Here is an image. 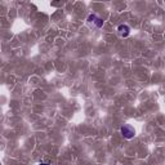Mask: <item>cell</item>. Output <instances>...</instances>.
Wrapping results in <instances>:
<instances>
[{
	"instance_id": "cell-4",
	"label": "cell",
	"mask_w": 165,
	"mask_h": 165,
	"mask_svg": "<svg viewBox=\"0 0 165 165\" xmlns=\"http://www.w3.org/2000/svg\"><path fill=\"white\" fill-rule=\"evenodd\" d=\"M0 165H2V164H0Z\"/></svg>"
},
{
	"instance_id": "cell-2",
	"label": "cell",
	"mask_w": 165,
	"mask_h": 165,
	"mask_svg": "<svg viewBox=\"0 0 165 165\" xmlns=\"http://www.w3.org/2000/svg\"><path fill=\"white\" fill-rule=\"evenodd\" d=\"M118 31H119V35L123 37L129 36V34H130V29H129V26H126V25H120L118 27Z\"/></svg>"
},
{
	"instance_id": "cell-3",
	"label": "cell",
	"mask_w": 165,
	"mask_h": 165,
	"mask_svg": "<svg viewBox=\"0 0 165 165\" xmlns=\"http://www.w3.org/2000/svg\"><path fill=\"white\" fill-rule=\"evenodd\" d=\"M39 165H49V164H47V163H40Z\"/></svg>"
},
{
	"instance_id": "cell-1",
	"label": "cell",
	"mask_w": 165,
	"mask_h": 165,
	"mask_svg": "<svg viewBox=\"0 0 165 165\" xmlns=\"http://www.w3.org/2000/svg\"><path fill=\"white\" fill-rule=\"evenodd\" d=\"M120 132H121V134L124 135V138H126V139L133 138L134 134H135V130H134V128H133V126H132V125H129V124H125V125H123L121 128H120Z\"/></svg>"
}]
</instances>
